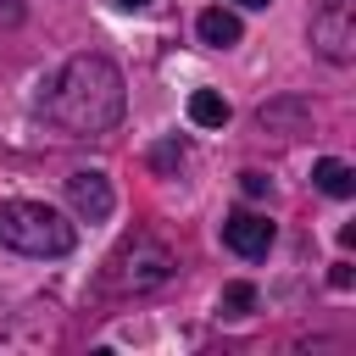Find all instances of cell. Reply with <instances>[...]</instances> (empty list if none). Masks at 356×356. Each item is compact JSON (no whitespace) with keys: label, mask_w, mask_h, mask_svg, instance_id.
Here are the masks:
<instances>
[{"label":"cell","mask_w":356,"mask_h":356,"mask_svg":"<svg viewBox=\"0 0 356 356\" xmlns=\"http://www.w3.org/2000/svg\"><path fill=\"white\" fill-rule=\"evenodd\" d=\"M44 111L67 128V134H111L128 111V89H122V72L111 56H72L56 78H50V95H44Z\"/></svg>","instance_id":"1"},{"label":"cell","mask_w":356,"mask_h":356,"mask_svg":"<svg viewBox=\"0 0 356 356\" xmlns=\"http://www.w3.org/2000/svg\"><path fill=\"white\" fill-rule=\"evenodd\" d=\"M78 245L72 222L44 200H0V250L17 256H67Z\"/></svg>","instance_id":"2"},{"label":"cell","mask_w":356,"mask_h":356,"mask_svg":"<svg viewBox=\"0 0 356 356\" xmlns=\"http://www.w3.org/2000/svg\"><path fill=\"white\" fill-rule=\"evenodd\" d=\"M172 273H178V256H172L156 234H128V239L106 256L100 284H106L111 295H145V289H161Z\"/></svg>","instance_id":"3"},{"label":"cell","mask_w":356,"mask_h":356,"mask_svg":"<svg viewBox=\"0 0 356 356\" xmlns=\"http://www.w3.org/2000/svg\"><path fill=\"white\" fill-rule=\"evenodd\" d=\"M312 50L339 67L356 56V0H317L312 6Z\"/></svg>","instance_id":"4"},{"label":"cell","mask_w":356,"mask_h":356,"mask_svg":"<svg viewBox=\"0 0 356 356\" xmlns=\"http://www.w3.org/2000/svg\"><path fill=\"white\" fill-rule=\"evenodd\" d=\"M67 206H72L83 222H106V217H111V206H117V195H111V178H106L100 167H83V172H72V178H67Z\"/></svg>","instance_id":"5"},{"label":"cell","mask_w":356,"mask_h":356,"mask_svg":"<svg viewBox=\"0 0 356 356\" xmlns=\"http://www.w3.org/2000/svg\"><path fill=\"white\" fill-rule=\"evenodd\" d=\"M273 234H278V228H273L261 211H245V206H239V211L222 217V245H228L234 256H245V261L267 256V250H273Z\"/></svg>","instance_id":"6"},{"label":"cell","mask_w":356,"mask_h":356,"mask_svg":"<svg viewBox=\"0 0 356 356\" xmlns=\"http://www.w3.org/2000/svg\"><path fill=\"white\" fill-rule=\"evenodd\" d=\"M195 33H200V44H211V50H228V44H239V39H245V22H239L234 11H222V6H211V11H200Z\"/></svg>","instance_id":"7"},{"label":"cell","mask_w":356,"mask_h":356,"mask_svg":"<svg viewBox=\"0 0 356 356\" xmlns=\"http://www.w3.org/2000/svg\"><path fill=\"white\" fill-rule=\"evenodd\" d=\"M312 184H317L323 195H334V200H350V195H356V167L339 161V156H323V161L312 167Z\"/></svg>","instance_id":"8"},{"label":"cell","mask_w":356,"mask_h":356,"mask_svg":"<svg viewBox=\"0 0 356 356\" xmlns=\"http://www.w3.org/2000/svg\"><path fill=\"white\" fill-rule=\"evenodd\" d=\"M256 122H261L267 134H278V139H295V134H306V106H300V100L261 106V111H256Z\"/></svg>","instance_id":"9"},{"label":"cell","mask_w":356,"mask_h":356,"mask_svg":"<svg viewBox=\"0 0 356 356\" xmlns=\"http://www.w3.org/2000/svg\"><path fill=\"white\" fill-rule=\"evenodd\" d=\"M228 117H234V111H228V100H222L217 89H195V95H189V122H195V128H222Z\"/></svg>","instance_id":"10"},{"label":"cell","mask_w":356,"mask_h":356,"mask_svg":"<svg viewBox=\"0 0 356 356\" xmlns=\"http://www.w3.org/2000/svg\"><path fill=\"white\" fill-rule=\"evenodd\" d=\"M250 306H256V289H250V284H228V289H222V300H217V312H222V317H245Z\"/></svg>","instance_id":"11"},{"label":"cell","mask_w":356,"mask_h":356,"mask_svg":"<svg viewBox=\"0 0 356 356\" xmlns=\"http://www.w3.org/2000/svg\"><path fill=\"white\" fill-rule=\"evenodd\" d=\"M150 161H156L161 172H172V167L184 161V139H167V145H156V156H150Z\"/></svg>","instance_id":"12"},{"label":"cell","mask_w":356,"mask_h":356,"mask_svg":"<svg viewBox=\"0 0 356 356\" xmlns=\"http://www.w3.org/2000/svg\"><path fill=\"white\" fill-rule=\"evenodd\" d=\"M239 184H245V195H267V178L261 172H239Z\"/></svg>","instance_id":"13"},{"label":"cell","mask_w":356,"mask_h":356,"mask_svg":"<svg viewBox=\"0 0 356 356\" xmlns=\"http://www.w3.org/2000/svg\"><path fill=\"white\" fill-rule=\"evenodd\" d=\"M117 6H128V11H134V6H150V0H117Z\"/></svg>","instance_id":"14"},{"label":"cell","mask_w":356,"mask_h":356,"mask_svg":"<svg viewBox=\"0 0 356 356\" xmlns=\"http://www.w3.org/2000/svg\"><path fill=\"white\" fill-rule=\"evenodd\" d=\"M239 6H273V0H239Z\"/></svg>","instance_id":"15"}]
</instances>
